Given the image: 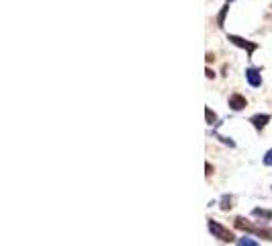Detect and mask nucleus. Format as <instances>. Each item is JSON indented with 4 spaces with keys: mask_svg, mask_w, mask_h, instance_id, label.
I'll return each instance as SVG.
<instances>
[{
    "mask_svg": "<svg viewBox=\"0 0 272 246\" xmlns=\"http://www.w3.org/2000/svg\"><path fill=\"white\" fill-rule=\"evenodd\" d=\"M227 39H229L234 45L246 49L248 53H254V51L258 49V43H252V41H248V39H244V37H240V35H227Z\"/></svg>",
    "mask_w": 272,
    "mask_h": 246,
    "instance_id": "f03ea898",
    "label": "nucleus"
},
{
    "mask_svg": "<svg viewBox=\"0 0 272 246\" xmlns=\"http://www.w3.org/2000/svg\"><path fill=\"white\" fill-rule=\"evenodd\" d=\"M227 10H229V2H225V4H223L221 12H219V16H217V25H219V27H223V23H225V16H227Z\"/></svg>",
    "mask_w": 272,
    "mask_h": 246,
    "instance_id": "6e6552de",
    "label": "nucleus"
},
{
    "mask_svg": "<svg viewBox=\"0 0 272 246\" xmlns=\"http://www.w3.org/2000/svg\"><path fill=\"white\" fill-rule=\"evenodd\" d=\"M236 228H242V230H248V232H254V234H262V236H266V240H272L270 232H262V230L254 228V226H252V224H248L244 218H238V220H236Z\"/></svg>",
    "mask_w": 272,
    "mask_h": 246,
    "instance_id": "20e7f679",
    "label": "nucleus"
},
{
    "mask_svg": "<svg viewBox=\"0 0 272 246\" xmlns=\"http://www.w3.org/2000/svg\"><path fill=\"white\" fill-rule=\"evenodd\" d=\"M231 201H234V199H231L229 195H223V197H221V205H219V207H221L223 212H227V210H231Z\"/></svg>",
    "mask_w": 272,
    "mask_h": 246,
    "instance_id": "1a4fd4ad",
    "label": "nucleus"
},
{
    "mask_svg": "<svg viewBox=\"0 0 272 246\" xmlns=\"http://www.w3.org/2000/svg\"><path fill=\"white\" fill-rule=\"evenodd\" d=\"M205 117H207V123H211V125L217 121V115L211 111V107H205Z\"/></svg>",
    "mask_w": 272,
    "mask_h": 246,
    "instance_id": "9d476101",
    "label": "nucleus"
},
{
    "mask_svg": "<svg viewBox=\"0 0 272 246\" xmlns=\"http://www.w3.org/2000/svg\"><path fill=\"white\" fill-rule=\"evenodd\" d=\"M227 2H229V4H231V2H234V0H227Z\"/></svg>",
    "mask_w": 272,
    "mask_h": 246,
    "instance_id": "ddd939ff",
    "label": "nucleus"
},
{
    "mask_svg": "<svg viewBox=\"0 0 272 246\" xmlns=\"http://www.w3.org/2000/svg\"><path fill=\"white\" fill-rule=\"evenodd\" d=\"M268 121H270V115H266V113H264V115H262V113H258V115H252V117H250V123H252L258 131H260V129H264V127L268 125Z\"/></svg>",
    "mask_w": 272,
    "mask_h": 246,
    "instance_id": "39448f33",
    "label": "nucleus"
},
{
    "mask_svg": "<svg viewBox=\"0 0 272 246\" xmlns=\"http://www.w3.org/2000/svg\"><path fill=\"white\" fill-rule=\"evenodd\" d=\"M246 80H248L250 86L258 88V86L262 84V74H260V70H258V68H248V70H246Z\"/></svg>",
    "mask_w": 272,
    "mask_h": 246,
    "instance_id": "7ed1b4c3",
    "label": "nucleus"
},
{
    "mask_svg": "<svg viewBox=\"0 0 272 246\" xmlns=\"http://www.w3.org/2000/svg\"><path fill=\"white\" fill-rule=\"evenodd\" d=\"M238 246H258V244H256L250 236H244V238H240V240H238Z\"/></svg>",
    "mask_w": 272,
    "mask_h": 246,
    "instance_id": "9b49d317",
    "label": "nucleus"
},
{
    "mask_svg": "<svg viewBox=\"0 0 272 246\" xmlns=\"http://www.w3.org/2000/svg\"><path fill=\"white\" fill-rule=\"evenodd\" d=\"M246 105H248V101H246V97H242V94H238V92L229 97V107H231L234 111H242V109H244Z\"/></svg>",
    "mask_w": 272,
    "mask_h": 246,
    "instance_id": "423d86ee",
    "label": "nucleus"
},
{
    "mask_svg": "<svg viewBox=\"0 0 272 246\" xmlns=\"http://www.w3.org/2000/svg\"><path fill=\"white\" fill-rule=\"evenodd\" d=\"M252 216H254V218H264L266 222H270L272 220V212H268V210H260V207H256V210L252 212Z\"/></svg>",
    "mask_w": 272,
    "mask_h": 246,
    "instance_id": "0eeeda50",
    "label": "nucleus"
},
{
    "mask_svg": "<svg viewBox=\"0 0 272 246\" xmlns=\"http://www.w3.org/2000/svg\"><path fill=\"white\" fill-rule=\"evenodd\" d=\"M209 232H211L215 238L223 240V242H231V240H234V234H231L227 228H223L219 222H215V220H209Z\"/></svg>",
    "mask_w": 272,
    "mask_h": 246,
    "instance_id": "f257e3e1",
    "label": "nucleus"
},
{
    "mask_svg": "<svg viewBox=\"0 0 272 246\" xmlns=\"http://www.w3.org/2000/svg\"><path fill=\"white\" fill-rule=\"evenodd\" d=\"M264 164H266V166H272V148L264 154Z\"/></svg>",
    "mask_w": 272,
    "mask_h": 246,
    "instance_id": "f8f14e48",
    "label": "nucleus"
}]
</instances>
